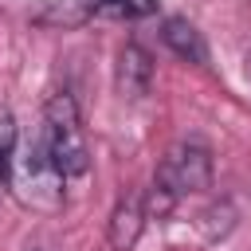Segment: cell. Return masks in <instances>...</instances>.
Returning <instances> with one entry per match:
<instances>
[{"instance_id":"cell-4","label":"cell","mask_w":251,"mask_h":251,"mask_svg":"<svg viewBox=\"0 0 251 251\" xmlns=\"http://www.w3.org/2000/svg\"><path fill=\"white\" fill-rule=\"evenodd\" d=\"M145 200H141V192H126L118 204H114V212H110V224H106V239H110V247L114 251H133L137 247V239H141V231H145Z\"/></svg>"},{"instance_id":"cell-5","label":"cell","mask_w":251,"mask_h":251,"mask_svg":"<svg viewBox=\"0 0 251 251\" xmlns=\"http://www.w3.org/2000/svg\"><path fill=\"white\" fill-rule=\"evenodd\" d=\"M114 82L126 98H141L149 94V82H153V59L141 43H126L118 51V63H114Z\"/></svg>"},{"instance_id":"cell-6","label":"cell","mask_w":251,"mask_h":251,"mask_svg":"<svg viewBox=\"0 0 251 251\" xmlns=\"http://www.w3.org/2000/svg\"><path fill=\"white\" fill-rule=\"evenodd\" d=\"M161 39H165V47H169L173 55H180L184 63H196V67L208 63V43H204V35H200L184 16H169V20L161 24Z\"/></svg>"},{"instance_id":"cell-2","label":"cell","mask_w":251,"mask_h":251,"mask_svg":"<svg viewBox=\"0 0 251 251\" xmlns=\"http://www.w3.org/2000/svg\"><path fill=\"white\" fill-rule=\"evenodd\" d=\"M51 157L59 161V169L67 176H82L90 169V149H86V133H82V118H78V102L67 90H55L43 106V129Z\"/></svg>"},{"instance_id":"cell-7","label":"cell","mask_w":251,"mask_h":251,"mask_svg":"<svg viewBox=\"0 0 251 251\" xmlns=\"http://www.w3.org/2000/svg\"><path fill=\"white\" fill-rule=\"evenodd\" d=\"M94 16H98V0H47L43 8H35L31 24H39V27H82Z\"/></svg>"},{"instance_id":"cell-11","label":"cell","mask_w":251,"mask_h":251,"mask_svg":"<svg viewBox=\"0 0 251 251\" xmlns=\"http://www.w3.org/2000/svg\"><path fill=\"white\" fill-rule=\"evenodd\" d=\"M141 200H145V216H149V220H165V216L176 208V200H180V196H176V192H169L161 180H153V184L141 192Z\"/></svg>"},{"instance_id":"cell-10","label":"cell","mask_w":251,"mask_h":251,"mask_svg":"<svg viewBox=\"0 0 251 251\" xmlns=\"http://www.w3.org/2000/svg\"><path fill=\"white\" fill-rule=\"evenodd\" d=\"M161 0H98V16H110V20H141V16H153Z\"/></svg>"},{"instance_id":"cell-3","label":"cell","mask_w":251,"mask_h":251,"mask_svg":"<svg viewBox=\"0 0 251 251\" xmlns=\"http://www.w3.org/2000/svg\"><path fill=\"white\" fill-rule=\"evenodd\" d=\"M169 192L176 196H192V192H204L212 184V149L204 141H176L165 161L157 165V176Z\"/></svg>"},{"instance_id":"cell-9","label":"cell","mask_w":251,"mask_h":251,"mask_svg":"<svg viewBox=\"0 0 251 251\" xmlns=\"http://www.w3.org/2000/svg\"><path fill=\"white\" fill-rule=\"evenodd\" d=\"M231 227H235V208H231L227 200H220V204H212L208 212H200V231H204L212 243L224 239Z\"/></svg>"},{"instance_id":"cell-1","label":"cell","mask_w":251,"mask_h":251,"mask_svg":"<svg viewBox=\"0 0 251 251\" xmlns=\"http://www.w3.org/2000/svg\"><path fill=\"white\" fill-rule=\"evenodd\" d=\"M63 184H67V173L59 169V161L51 157L47 149V137H31L20 157L12 161V188L16 196L35 208V212H59L63 208Z\"/></svg>"},{"instance_id":"cell-8","label":"cell","mask_w":251,"mask_h":251,"mask_svg":"<svg viewBox=\"0 0 251 251\" xmlns=\"http://www.w3.org/2000/svg\"><path fill=\"white\" fill-rule=\"evenodd\" d=\"M16 141H20V129H16V118L12 110H0V188L12 180V161H16Z\"/></svg>"}]
</instances>
